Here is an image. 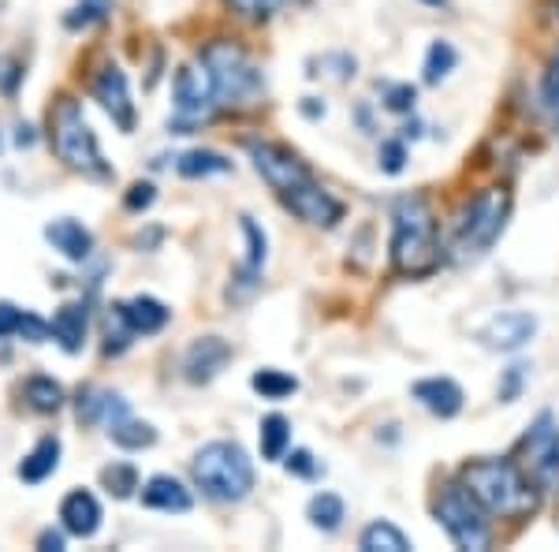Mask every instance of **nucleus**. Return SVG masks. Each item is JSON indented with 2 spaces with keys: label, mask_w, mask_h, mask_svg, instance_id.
Returning a JSON list of instances; mask_svg holds the SVG:
<instances>
[{
  "label": "nucleus",
  "mask_w": 559,
  "mask_h": 552,
  "mask_svg": "<svg viewBox=\"0 0 559 552\" xmlns=\"http://www.w3.org/2000/svg\"><path fill=\"white\" fill-rule=\"evenodd\" d=\"M392 273L400 277H429L440 269V232L437 216L421 195H407L392 205V239H388Z\"/></svg>",
  "instance_id": "f257e3e1"
},
{
  "label": "nucleus",
  "mask_w": 559,
  "mask_h": 552,
  "mask_svg": "<svg viewBox=\"0 0 559 552\" xmlns=\"http://www.w3.org/2000/svg\"><path fill=\"white\" fill-rule=\"evenodd\" d=\"M463 485L496 519H526L540 504L537 485L511 459H474L463 467Z\"/></svg>",
  "instance_id": "f03ea898"
},
{
  "label": "nucleus",
  "mask_w": 559,
  "mask_h": 552,
  "mask_svg": "<svg viewBox=\"0 0 559 552\" xmlns=\"http://www.w3.org/2000/svg\"><path fill=\"white\" fill-rule=\"evenodd\" d=\"M194 485L216 504H236L254 489V463L236 441H210L191 463Z\"/></svg>",
  "instance_id": "7ed1b4c3"
},
{
  "label": "nucleus",
  "mask_w": 559,
  "mask_h": 552,
  "mask_svg": "<svg viewBox=\"0 0 559 552\" xmlns=\"http://www.w3.org/2000/svg\"><path fill=\"white\" fill-rule=\"evenodd\" d=\"M49 139L57 157L64 161L68 168L83 172V176L94 179H112V168L105 165L102 146H97V134L90 131L83 105L75 102L71 94H60L57 105L49 113Z\"/></svg>",
  "instance_id": "20e7f679"
},
{
  "label": "nucleus",
  "mask_w": 559,
  "mask_h": 552,
  "mask_svg": "<svg viewBox=\"0 0 559 552\" xmlns=\"http://www.w3.org/2000/svg\"><path fill=\"white\" fill-rule=\"evenodd\" d=\"M508 216H511V195L508 191H500V187H485V191H477L455 216L452 258L466 261V258H481L485 250H492V243L500 239L503 228H508Z\"/></svg>",
  "instance_id": "39448f33"
},
{
  "label": "nucleus",
  "mask_w": 559,
  "mask_h": 552,
  "mask_svg": "<svg viewBox=\"0 0 559 552\" xmlns=\"http://www.w3.org/2000/svg\"><path fill=\"white\" fill-rule=\"evenodd\" d=\"M202 64L213 79L216 105H254L265 94V75L239 42H210L202 49Z\"/></svg>",
  "instance_id": "423d86ee"
},
{
  "label": "nucleus",
  "mask_w": 559,
  "mask_h": 552,
  "mask_svg": "<svg viewBox=\"0 0 559 552\" xmlns=\"http://www.w3.org/2000/svg\"><path fill=\"white\" fill-rule=\"evenodd\" d=\"M432 515H437V522L448 530V538H452L459 549H466V552L489 549V541H492L489 512L474 501L466 485H448L444 493L437 496V504H432Z\"/></svg>",
  "instance_id": "0eeeda50"
},
{
  "label": "nucleus",
  "mask_w": 559,
  "mask_h": 552,
  "mask_svg": "<svg viewBox=\"0 0 559 552\" xmlns=\"http://www.w3.org/2000/svg\"><path fill=\"white\" fill-rule=\"evenodd\" d=\"M168 318H173V310L153 295H134L128 303H112L108 306L105 351L108 355H120V351L131 343V337H153V332L165 329Z\"/></svg>",
  "instance_id": "6e6552de"
},
{
  "label": "nucleus",
  "mask_w": 559,
  "mask_h": 552,
  "mask_svg": "<svg viewBox=\"0 0 559 552\" xmlns=\"http://www.w3.org/2000/svg\"><path fill=\"white\" fill-rule=\"evenodd\" d=\"M250 161H254V168L261 172V179H265L269 187L276 191L280 202H287V198H295L299 191H306L310 184H318L313 179L310 165L299 157V153L284 150V146H273V142H250Z\"/></svg>",
  "instance_id": "1a4fd4ad"
},
{
  "label": "nucleus",
  "mask_w": 559,
  "mask_h": 552,
  "mask_svg": "<svg viewBox=\"0 0 559 552\" xmlns=\"http://www.w3.org/2000/svg\"><path fill=\"white\" fill-rule=\"evenodd\" d=\"M216 108V90L205 64H183L176 71V128L183 134L187 124L205 120Z\"/></svg>",
  "instance_id": "9d476101"
},
{
  "label": "nucleus",
  "mask_w": 559,
  "mask_h": 552,
  "mask_svg": "<svg viewBox=\"0 0 559 552\" xmlns=\"http://www.w3.org/2000/svg\"><path fill=\"white\" fill-rule=\"evenodd\" d=\"M537 337V318L530 310H500L481 329V343L492 351H519Z\"/></svg>",
  "instance_id": "9b49d317"
},
{
  "label": "nucleus",
  "mask_w": 559,
  "mask_h": 552,
  "mask_svg": "<svg viewBox=\"0 0 559 552\" xmlns=\"http://www.w3.org/2000/svg\"><path fill=\"white\" fill-rule=\"evenodd\" d=\"M94 97L102 102V108L112 116V124L120 131H134V102H131V86L123 68L105 64L102 75L94 79Z\"/></svg>",
  "instance_id": "f8f14e48"
},
{
  "label": "nucleus",
  "mask_w": 559,
  "mask_h": 552,
  "mask_svg": "<svg viewBox=\"0 0 559 552\" xmlns=\"http://www.w3.org/2000/svg\"><path fill=\"white\" fill-rule=\"evenodd\" d=\"M522 445L530 448V456H534V474L540 485H556L559 482V430L552 422V414H540V419L530 425L526 441Z\"/></svg>",
  "instance_id": "ddd939ff"
},
{
  "label": "nucleus",
  "mask_w": 559,
  "mask_h": 552,
  "mask_svg": "<svg viewBox=\"0 0 559 552\" xmlns=\"http://www.w3.org/2000/svg\"><path fill=\"white\" fill-rule=\"evenodd\" d=\"M231 362V348L221 337H202L187 348L183 369H187V381L191 385H210L216 374Z\"/></svg>",
  "instance_id": "4468645a"
},
{
  "label": "nucleus",
  "mask_w": 559,
  "mask_h": 552,
  "mask_svg": "<svg viewBox=\"0 0 559 552\" xmlns=\"http://www.w3.org/2000/svg\"><path fill=\"white\" fill-rule=\"evenodd\" d=\"M284 205L295 216H299V221L313 224V228H332V224L344 216V202H340V198H332L321 184H310L306 191H299L295 198H287Z\"/></svg>",
  "instance_id": "2eb2a0df"
},
{
  "label": "nucleus",
  "mask_w": 559,
  "mask_h": 552,
  "mask_svg": "<svg viewBox=\"0 0 559 552\" xmlns=\"http://www.w3.org/2000/svg\"><path fill=\"white\" fill-rule=\"evenodd\" d=\"M60 522L75 538H94L102 530V504H97V496L90 489H71L60 501Z\"/></svg>",
  "instance_id": "dca6fc26"
},
{
  "label": "nucleus",
  "mask_w": 559,
  "mask_h": 552,
  "mask_svg": "<svg viewBox=\"0 0 559 552\" xmlns=\"http://www.w3.org/2000/svg\"><path fill=\"white\" fill-rule=\"evenodd\" d=\"M411 396L426 407L437 419H455L463 411V388H459L452 377H426V381H414Z\"/></svg>",
  "instance_id": "f3484780"
},
{
  "label": "nucleus",
  "mask_w": 559,
  "mask_h": 552,
  "mask_svg": "<svg viewBox=\"0 0 559 552\" xmlns=\"http://www.w3.org/2000/svg\"><path fill=\"white\" fill-rule=\"evenodd\" d=\"M142 504L153 512H168V515H183V512H191V504H194V496H191V489H187L179 478L173 474H153L146 485H142Z\"/></svg>",
  "instance_id": "a211bd4d"
},
{
  "label": "nucleus",
  "mask_w": 559,
  "mask_h": 552,
  "mask_svg": "<svg viewBox=\"0 0 559 552\" xmlns=\"http://www.w3.org/2000/svg\"><path fill=\"white\" fill-rule=\"evenodd\" d=\"M45 239L52 243L57 255H64L68 261H86L90 250H94V232L86 224L71 221V216H60V221L45 224Z\"/></svg>",
  "instance_id": "6ab92c4d"
},
{
  "label": "nucleus",
  "mask_w": 559,
  "mask_h": 552,
  "mask_svg": "<svg viewBox=\"0 0 559 552\" xmlns=\"http://www.w3.org/2000/svg\"><path fill=\"white\" fill-rule=\"evenodd\" d=\"M52 340L68 351V355H79L86 343V329H90V310L86 303H64L57 314H52Z\"/></svg>",
  "instance_id": "aec40b11"
},
{
  "label": "nucleus",
  "mask_w": 559,
  "mask_h": 552,
  "mask_svg": "<svg viewBox=\"0 0 559 552\" xmlns=\"http://www.w3.org/2000/svg\"><path fill=\"white\" fill-rule=\"evenodd\" d=\"M60 467V437H41L38 445L31 448V456L20 463V478L26 485H41L45 478H52Z\"/></svg>",
  "instance_id": "412c9836"
},
{
  "label": "nucleus",
  "mask_w": 559,
  "mask_h": 552,
  "mask_svg": "<svg viewBox=\"0 0 559 552\" xmlns=\"http://www.w3.org/2000/svg\"><path fill=\"white\" fill-rule=\"evenodd\" d=\"M258 445L265 463H280L287 456V448H292V422L284 414H265L258 425Z\"/></svg>",
  "instance_id": "4be33fe9"
},
{
  "label": "nucleus",
  "mask_w": 559,
  "mask_h": 552,
  "mask_svg": "<svg viewBox=\"0 0 559 552\" xmlns=\"http://www.w3.org/2000/svg\"><path fill=\"white\" fill-rule=\"evenodd\" d=\"M108 437H112V445H120L123 451H142V448L157 445V430H153L150 422L131 419V411L108 422Z\"/></svg>",
  "instance_id": "5701e85b"
},
{
  "label": "nucleus",
  "mask_w": 559,
  "mask_h": 552,
  "mask_svg": "<svg viewBox=\"0 0 559 552\" xmlns=\"http://www.w3.org/2000/svg\"><path fill=\"white\" fill-rule=\"evenodd\" d=\"M306 519H310L313 530L336 533L340 527H344L347 508H344V501H340L336 493H318V496H310V504H306Z\"/></svg>",
  "instance_id": "b1692460"
},
{
  "label": "nucleus",
  "mask_w": 559,
  "mask_h": 552,
  "mask_svg": "<svg viewBox=\"0 0 559 552\" xmlns=\"http://www.w3.org/2000/svg\"><path fill=\"white\" fill-rule=\"evenodd\" d=\"M176 172L183 179H205V176H224L231 172V161L216 150H187L183 157L176 161Z\"/></svg>",
  "instance_id": "393cba45"
},
{
  "label": "nucleus",
  "mask_w": 559,
  "mask_h": 552,
  "mask_svg": "<svg viewBox=\"0 0 559 552\" xmlns=\"http://www.w3.org/2000/svg\"><path fill=\"white\" fill-rule=\"evenodd\" d=\"M358 549L362 552H411V538L400 527H392L388 519H377L362 530Z\"/></svg>",
  "instance_id": "a878e982"
},
{
  "label": "nucleus",
  "mask_w": 559,
  "mask_h": 552,
  "mask_svg": "<svg viewBox=\"0 0 559 552\" xmlns=\"http://www.w3.org/2000/svg\"><path fill=\"white\" fill-rule=\"evenodd\" d=\"M23 396H26V407L38 414H57L60 407H64V388L60 381H52V377H31V381L23 385Z\"/></svg>",
  "instance_id": "bb28decb"
},
{
  "label": "nucleus",
  "mask_w": 559,
  "mask_h": 552,
  "mask_svg": "<svg viewBox=\"0 0 559 552\" xmlns=\"http://www.w3.org/2000/svg\"><path fill=\"white\" fill-rule=\"evenodd\" d=\"M250 388L261 396V400H287V396H295L299 392V381H295L292 374H284V369H273V366H265V369H258L254 377H250Z\"/></svg>",
  "instance_id": "cd10ccee"
},
{
  "label": "nucleus",
  "mask_w": 559,
  "mask_h": 552,
  "mask_svg": "<svg viewBox=\"0 0 559 552\" xmlns=\"http://www.w3.org/2000/svg\"><path fill=\"white\" fill-rule=\"evenodd\" d=\"M455 64H459L455 45H452V42H444V38L432 42V45H429V52H426V68H421V71H426V83H429V86H437L440 79L452 75Z\"/></svg>",
  "instance_id": "c85d7f7f"
},
{
  "label": "nucleus",
  "mask_w": 559,
  "mask_h": 552,
  "mask_svg": "<svg viewBox=\"0 0 559 552\" xmlns=\"http://www.w3.org/2000/svg\"><path fill=\"white\" fill-rule=\"evenodd\" d=\"M540 108H545L548 124L559 131V52H552V60L545 64V75H540Z\"/></svg>",
  "instance_id": "c756f323"
},
{
  "label": "nucleus",
  "mask_w": 559,
  "mask_h": 552,
  "mask_svg": "<svg viewBox=\"0 0 559 552\" xmlns=\"http://www.w3.org/2000/svg\"><path fill=\"white\" fill-rule=\"evenodd\" d=\"M102 485L116 496V501H128L134 489H139V470L131 463H112L102 470Z\"/></svg>",
  "instance_id": "7c9ffc66"
},
{
  "label": "nucleus",
  "mask_w": 559,
  "mask_h": 552,
  "mask_svg": "<svg viewBox=\"0 0 559 552\" xmlns=\"http://www.w3.org/2000/svg\"><path fill=\"white\" fill-rule=\"evenodd\" d=\"M239 228H242V235H247V266L250 269H261V266H265V258H269L265 232H261L254 216H247V213L239 216Z\"/></svg>",
  "instance_id": "2f4dec72"
},
{
  "label": "nucleus",
  "mask_w": 559,
  "mask_h": 552,
  "mask_svg": "<svg viewBox=\"0 0 559 552\" xmlns=\"http://www.w3.org/2000/svg\"><path fill=\"white\" fill-rule=\"evenodd\" d=\"M224 4H228L236 15H242V20L261 23V20H273L276 12H284L292 0H224Z\"/></svg>",
  "instance_id": "473e14b6"
},
{
  "label": "nucleus",
  "mask_w": 559,
  "mask_h": 552,
  "mask_svg": "<svg viewBox=\"0 0 559 552\" xmlns=\"http://www.w3.org/2000/svg\"><path fill=\"white\" fill-rule=\"evenodd\" d=\"M108 12H112V4H108V0H79L64 23L71 26V31H79V26L86 31L90 23H102Z\"/></svg>",
  "instance_id": "72a5a7b5"
},
{
  "label": "nucleus",
  "mask_w": 559,
  "mask_h": 552,
  "mask_svg": "<svg viewBox=\"0 0 559 552\" xmlns=\"http://www.w3.org/2000/svg\"><path fill=\"white\" fill-rule=\"evenodd\" d=\"M381 168L388 176H400V172L407 168V146H403V139L381 142Z\"/></svg>",
  "instance_id": "f704fd0d"
},
{
  "label": "nucleus",
  "mask_w": 559,
  "mask_h": 552,
  "mask_svg": "<svg viewBox=\"0 0 559 552\" xmlns=\"http://www.w3.org/2000/svg\"><path fill=\"white\" fill-rule=\"evenodd\" d=\"M153 202H157V187H153L150 179H139V184H131L128 187V198H123V205H128L131 213L150 210Z\"/></svg>",
  "instance_id": "c9c22d12"
},
{
  "label": "nucleus",
  "mask_w": 559,
  "mask_h": 552,
  "mask_svg": "<svg viewBox=\"0 0 559 552\" xmlns=\"http://www.w3.org/2000/svg\"><path fill=\"white\" fill-rule=\"evenodd\" d=\"M284 467H287V474H295V478H318L321 474V463L306 448H295L292 456L284 459Z\"/></svg>",
  "instance_id": "e433bc0d"
},
{
  "label": "nucleus",
  "mask_w": 559,
  "mask_h": 552,
  "mask_svg": "<svg viewBox=\"0 0 559 552\" xmlns=\"http://www.w3.org/2000/svg\"><path fill=\"white\" fill-rule=\"evenodd\" d=\"M414 97H418V90H414L411 83H395V86L384 90V108H392V113H411Z\"/></svg>",
  "instance_id": "4c0bfd02"
},
{
  "label": "nucleus",
  "mask_w": 559,
  "mask_h": 552,
  "mask_svg": "<svg viewBox=\"0 0 559 552\" xmlns=\"http://www.w3.org/2000/svg\"><path fill=\"white\" fill-rule=\"evenodd\" d=\"M23 83V68L15 57H0V90H4L8 97L15 94V86Z\"/></svg>",
  "instance_id": "58836bf2"
},
{
  "label": "nucleus",
  "mask_w": 559,
  "mask_h": 552,
  "mask_svg": "<svg viewBox=\"0 0 559 552\" xmlns=\"http://www.w3.org/2000/svg\"><path fill=\"white\" fill-rule=\"evenodd\" d=\"M23 314L15 303H0V340L4 337H20V325H23Z\"/></svg>",
  "instance_id": "ea45409f"
},
{
  "label": "nucleus",
  "mask_w": 559,
  "mask_h": 552,
  "mask_svg": "<svg viewBox=\"0 0 559 552\" xmlns=\"http://www.w3.org/2000/svg\"><path fill=\"white\" fill-rule=\"evenodd\" d=\"M522 377H526V366H511L508 374H503V385H500V400L503 403H515L519 400Z\"/></svg>",
  "instance_id": "a19ab883"
},
{
  "label": "nucleus",
  "mask_w": 559,
  "mask_h": 552,
  "mask_svg": "<svg viewBox=\"0 0 559 552\" xmlns=\"http://www.w3.org/2000/svg\"><path fill=\"white\" fill-rule=\"evenodd\" d=\"M38 549L41 552H60V549H64V533H60V530H41Z\"/></svg>",
  "instance_id": "79ce46f5"
},
{
  "label": "nucleus",
  "mask_w": 559,
  "mask_h": 552,
  "mask_svg": "<svg viewBox=\"0 0 559 552\" xmlns=\"http://www.w3.org/2000/svg\"><path fill=\"white\" fill-rule=\"evenodd\" d=\"M302 113L310 116V120H321V116H324V105H318V97H306V102H302Z\"/></svg>",
  "instance_id": "37998d69"
},
{
  "label": "nucleus",
  "mask_w": 559,
  "mask_h": 552,
  "mask_svg": "<svg viewBox=\"0 0 559 552\" xmlns=\"http://www.w3.org/2000/svg\"><path fill=\"white\" fill-rule=\"evenodd\" d=\"M15 142H20V146H31V142H34L31 128H20V134H15Z\"/></svg>",
  "instance_id": "c03bdc74"
},
{
  "label": "nucleus",
  "mask_w": 559,
  "mask_h": 552,
  "mask_svg": "<svg viewBox=\"0 0 559 552\" xmlns=\"http://www.w3.org/2000/svg\"><path fill=\"white\" fill-rule=\"evenodd\" d=\"M432 4H444V0H432Z\"/></svg>",
  "instance_id": "a18cd8bd"
},
{
  "label": "nucleus",
  "mask_w": 559,
  "mask_h": 552,
  "mask_svg": "<svg viewBox=\"0 0 559 552\" xmlns=\"http://www.w3.org/2000/svg\"><path fill=\"white\" fill-rule=\"evenodd\" d=\"M556 8H559V0H556Z\"/></svg>",
  "instance_id": "49530a36"
}]
</instances>
